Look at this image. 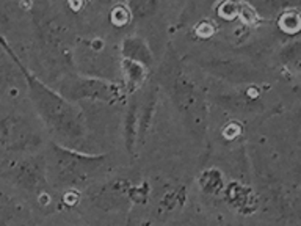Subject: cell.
Returning <instances> with one entry per match:
<instances>
[{
  "label": "cell",
  "instance_id": "1",
  "mask_svg": "<svg viewBox=\"0 0 301 226\" xmlns=\"http://www.w3.org/2000/svg\"><path fill=\"white\" fill-rule=\"evenodd\" d=\"M31 93H33L38 109L49 127L53 129L64 140H77L83 137L82 115L71 101L50 91L41 82L30 77Z\"/></svg>",
  "mask_w": 301,
  "mask_h": 226
},
{
  "label": "cell",
  "instance_id": "3",
  "mask_svg": "<svg viewBox=\"0 0 301 226\" xmlns=\"http://www.w3.org/2000/svg\"><path fill=\"white\" fill-rule=\"evenodd\" d=\"M279 27L287 33H297L301 30V16L297 11H287L279 19Z\"/></svg>",
  "mask_w": 301,
  "mask_h": 226
},
{
  "label": "cell",
  "instance_id": "2",
  "mask_svg": "<svg viewBox=\"0 0 301 226\" xmlns=\"http://www.w3.org/2000/svg\"><path fill=\"white\" fill-rule=\"evenodd\" d=\"M63 93L66 94L68 101L74 99H104V101H115L120 93L115 85H110L104 80L96 79H69L63 85Z\"/></svg>",
  "mask_w": 301,
  "mask_h": 226
}]
</instances>
